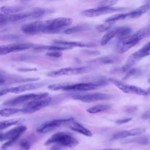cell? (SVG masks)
<instances>
[{
  "mask_svg": "<svg viewBox=\"0 0 150 150\" xmlns=\"http://www.w3.org/2000/svg\"><path fill=\"white\" fill-rule=\"evenodd\" d=\"M121 60V58L115 56H107L96 58L91 60L90 63H100V64H114L118 63Z\"/></svg>",
  "mask_w": 150,
  "mask_h": 150,
  "instance_id": "21",
  "label": "cell"
},
{
  "mask_svg": "<svg viewBox=\"0 0 150 150\" xmlns=\"http://www.w3.org/2000/svg\"><path fill=\"white\" fill-rule=\"evenodd\" d=\"M118 2L117 1L114 0H108V1H103L98 3V6L103 7H112L114 5H115Z\"/></svg>",
  "mask_w": 150,
  "mask_h": 150,
  "instance_id": "32",
  "label": "cell"
},
{
  "mask_svg": "<svg viewBox=\"0 0 150 150\" xmlns=\"http://www.w3.org/2000/svg\"><path fill=\"white\" fill-rule=\"evenodd\" d=\"M114 23H111V22H105L103 24L98 25L96 27V29L100 32H105L109 29H111V28L113 25Z\"/></svg>",
  "mask_w": 150,
  "mask_h": 150,
  "instance_id": "31",
  "label": "cell"
},
{
  "mask_svg": "<svg viewBox=\"0 0 150 150\" xmlns=\"http://www.w3.org/2000/svg\"><path fill=\"white\" fill-rule=\"evenodd\" d=\"M101 150H122L120 148H107V149H104Z\"/></svg>",
  "mask_w": 150,
  "mask_h": 150,
  "instance_id": "38",
  "label": "cell"
},
{
  "mask_svg": "<svg viewBox=\"0 0 150 150\" xmlns=\"http://www.w3.org/2000/svg\"><path fill=\"white\" fill-rule=\"evenodd\" d=\"M112 97V95L106 93H90L86 94L74 95L72 98L76 100H79L85 103H91L98 101H103L110 100Z\"/></svg>",
  "mask_w": 150,
  "mask_h": 150,
  "instance_id": "16",
  "label": "cell"
},
{
  "mask_svg": "<svg viewBox=\"0 0 150 150\" xmlns=\"http://www.w3.org/2000/svg\"><path fill=\"white\" fill-rule=\"evenodd\" d=\"M51 100V97H47L46 98L32 100L25 104L24 107L21 108L22 113L32 114L39 111L40 110L47 106L50 104Z\"/></svg>",
  "mask_w": 150,
  "mask_h": 150,
  "instance_id": "10",
  "label": "cell"
},
{
  "mask_svg": "<svg viewBox=\"0 0 150 150\" xmlns=\"http://www.w3.org/2000/svg\"><path fill=\"white\" fill-rule=\"evenodd\" d=\"M19 146L21 148L23 149L24 150H28L30 147V143L29 141L26 139H22L20 141Z\"/></svg>",
  "mask_w": 150,
  "mask_h": 150,
  "instance_id": "33",
  "label": "cell"
},
{
  "mask_svg": "<svg viewBox=\"0 0 150 150\" xmlns=\"http://www.w3.org/2000/svg\"><path fill=\"white\" fill-rule=\"evenodd\" d=\"M150 54V41L144 45L141 48L131 54L126 60L124 64L121 67L122 71H128L132 69L133 66H134L141 59L148 56Z\"/></svg>",
  "mask_w": 150,
  "mask_h": 150,
  "instance_id": "6",
  "label": "cell"
},
{
  "mask_svg": "<svg viewBox=\"0 0 150 150\" xmlns=\"http://www.w3.org/2000/svg\"><path fill=\"white\" fill-rule=\"evenodd\" d=\"M123 144H129V143H137L141 145H147L149 143V138L147 136H141L138 137H135L134 138H127L121 141Z\"/></svg>",
  "mask_w": 150,
  "mask_h": 150,
  "instance_id": "24",
  "label": "cell"
},
{
  "mask_svg": "<svg viewBox=\"0 0 150 150\" xmlns=\"http://www.w3.org/2000/svg\"><path fill=\"white\" fill-rule=\"evenodd\" d=\"M5 83V79L3 77L2 78L0 79V86L2 85L3 84H4Z\"/></svg>",
  "mask_w": 150,
  "mask_h": 150,
  "instance_id": "37",
  "label": "cell"
},
{
  "mask_svg": "<svg viewBox=\"0 0 150 150\" xmlns=\"http://www.w3.org/2000/svg\"><path fill=\"white\" fill-rule=\"evenodd\" d=\"M43 84L42 83H29L23 84H21L17 86L10 87H9V93H21L27 91L35 90L39 88L40 87L43 86Z\"/></svg>",
  "mask_w": 150,
  "mask_h": 150,
  "instance_id": "17",
  "label": "cell"
},
{
  "mask_svg": "<svg viewBox=\"0 0 150 150\" xmlns=\"http://www.w3.org/2000/svg\"><path fill=\"white\" fill-rule=\"evenodd\" d=\"M50 150H61L59 147H53L52 149H51Z\"/></svg>",
  "mask_w": 150,
  "mask_h": 150,
  "instance_id": "39",
  "label": "cell"
},
{
  "mask_svg": "<svg viewBox=\"0 0 150 150\" xmlns=\"http://www.w3.org/2000/svg\"><path fill=\"white\" fill-rule=\"evenodd\" d=\"M74 120L72 118L64 119H56L47 121L36 128V131L40 134H46L51 132L56 128L64 125H67L69 122Z\"/></svg>",
  "mask_w": 150,
  "mask_h": 150,
  "instance_id": "13",
  "label": "cell"
},
{
  "mask_svg": "<svg viewBox=\"0 0 150 150\" xmlns=\"http://www.w3.org/2000/svg\"><path fill=\"white\" fill-rule=\"evenodd\" d=\"M110 108V105L108 104H98L88 108L86 111L90 114H96L100 112L104 111Z\"/></svg>",
  "mask_w": 150,
  "mask_h": 150,
  "instance_id": "28",
  "label": "cell"
},
{
  "mask_svg": "<svg viewBox=\"0 0 150 150\" xmlns=\"http://www.w3.org/2000/svg\"><path fill=\"white\" fill-rule=\"evenodd\" d=\"M145 132V129L143 128H135L129 130L121 131L115 133L112 136V139H124L129 137L140 135Z\"/></svg>",
  "mask_w": 150,
  "mask_h": 150,
  "instance_id": "18",
  "label": "cell"
},
{
  "mask_svg": "<svg viewBox=\"0 0 150 150\" xmlns=\"http://www.w3.org/2000/svg\"><path fill=\"white\" fill-rule=\"evenodd\" d=\"M46 12L47 11L45 9L38 8L23 13H17L5 16H1L0 17V26L38 19L45 15Z\"/></svg>",
  "mask_w": 150,
  "mask_h": 150,
  "instance_id": "3",
  "label": "cell"
},
{
  "mask_svg": "<svg viewBox=\"0 0 150 150\" xmlns=\"http://www.w3.org/2000/svg\"><path fill=\"white\" fill-rule=\"evenodd\" d=\"M4 77V76H3L1 73H0V79L2 78V77Z\"/></svg>",
  "mask_w": 150,
  "mask_h": 150,
  "instance_id": "40",
  "label": "cell"
},
{
  "mask_svg": "<svg viewBox=\"0 0 150 150\" xmlns=\"http://www.w3.org/2000/svg\"><path fill=\"white\" fill-rule=\"evenodd\" d=\"M72 22L70 18L59 17L45 21H36L23 25L22 31L27 35H37L40 33H54L62 28L69 26Z\"/></svg>",
  "mask_w": 150,
  "mask_h": 150,
  "instance_id": "1",
  "label": "cell"
},
{
  "mask_svg": "<svg viewBox=\"0 0 150 150\" xmlns=\"http://www.w3.org/2000/svg\"><path fill=\"white\" fill-rule=\"evenodd\" d=\"M150 35V28H142L136 32L120 39L117 46V52L123 53L137 45L141 40Z\"/></svg>",
  "mask_w": 150,
  "mask_h": 150,
  "instance_id": "2",
  "label": "cell"
},
{
  "mask_svg": "<svg viewBox=\"0 0 150 150\" xmlns=\"http://www.w3.org/2000/svg\"><path fill=\"white\" fill-rule=\"evenodd\" d=\"M35 45L32 43H15L0 46V56L34 48Z\"/></svg>",
  "mask_w": 150,
  "mask_h": 150,
  "instance_id": "15",
  "label": "cell"
},
{
  "mask_svg": "<svg viewBox=\"0 0 150 150\" xmlns=\"http://www.w3.org/2000/svg\"><path fill=\"white\" fill-rule=\"evenodd\" d=\"M109 81L124 93L134 94L139 96L148 95L146 90L139 87L125 84L124 82L114 78L109 79Z\"/></svg>",
  "mask_w": 150,
  "mask_h": 150,
  "instance_id": "12",
  "label": "cell"
},
{
  "mask_svg": "<svg viewBox=\"0 0 150 150\" xmlns=\"http://www.w3.org/2000/svg\"><path fill=\"white\" fill-rule=\"evenodd\" d=\"M23 121L21 119H10L0 121V130L8 128L12 125H15L21 123Z\"/></svg>",
  "mask_w": 150,
  "mask_h": 150,
  "instance_id": "26",
  "label": "cell"
},
{
  "mask_svg": "<svg viewBox=\"0 0 150 150\" xmlns=\"http://www.w3.org/2000/svg\"><path fill=\"white\" fill-rule=\"evenodd\" d=\"M149 10H150V2H148L145 4L142 5V6H140L133 11L128 12L129 18H138Z\"/></svg>",
  "mask_w": 150,
  "mask_h": 150,
  "instance_id": "22",
  "label": "cell"
},
{
  "mask_svg": "<svg viewBox=\"0 0 150 150\" xmlns=\"http://www.w3.org/2000/svg\"><path fill=\"white\" fill-rule=\"evenodd\" d=\"M132 29L126 26H120L111 28L108 32L104 35L100 40V44L102 46L105 45L115 37H118L121 39L129 35Z\"/></svg>",
  "mask_w": 150,
  "mask_h": 150,
  "instance_id": "9",
  "label": "cell"
},
{
  "mask_svg": "<svg viewBox=\"0 0 150 150\" xmlns=\"http://www.w3.org/2000/svg\"><path fill=\"white\" fill-rule=\"evenodd\" d=\"M125 8H118V7H103L98 6L97 8L87 9L81 12V14L83 16L87 17H96L100 15H103L107 13H111L113 12H120L125 10Z\"/></svg>",
  "mask_w": 150,
  "mask_h": 150,
  "instance_id": "14",
  "label": "cell"
},
{
  "mask_svg": "<svg viewBox=\"0 0 150 150\" xmlns=\"http://www.w3.org/2000/svg\"><path fill=\"white\" fill-rule=\"evenodd\" d=\"M131 120V118H122L120 120H118L116 121V123L118 124H125Z\"/></svg>",
  "mask_w": 150,
  "mask_h": 150,
  "instance_id": "35",
  "label": "cell"
},
{
  "mask_svg": "<svg viewBox=\"0 0 150 150\" xmlns=\"http://www.w3.org/2000/svg\"><path fill=\"white\" fill-rule=\"evenodd\" d=\"M8 93H9V87L0 89V97L6 95Z\"/></svg>",
  "mask_w": 150,
  "mask_h": 150,
  "instance_id": "36",
  "label": "cell"
},
{
  "mask_svg": "<svg viewBox=\"0 0 150 150\" xmlns=\"http://www.w3.org/2000/svg\"><path fill=\"white\" fill-rule=\"evenodd\" d=\"M90 27L88 25L83 24V25H79L70 28H68L66 30H64V33L65 34H72V33H78L80 32H83L84 30L89 29Z\"/></svg>",
  "mask_w": 150,
  "mask_h": 150,
  "instance_id": "27",
  "label": "cell"
},
{
  "mask_svg": "<svg viewBox=\"0 0 150 150\" xmlns=\"http://www.w3.org/2000/svg\"><path fill=\"white\" fill-rule=\"evenodd\" d=\"M37 50H49V51H61L64 50H69L71 49L70 47H65V46H61L57 45H35V47L33 48Z\"/></svg>",
  "mask_w": 150,
  "mask_h": 150,
  "instance_id": "25",
  "label": "cell"
},
{
  "mask_svg": "<svg viewBox=\"0 0 150 150\" xmlns=\"http://www.w3.org/2000/svg\"><path fill=\"white\" fill-rule=\"evenodd\" d=\"M23 8L21 6H4L0 7V17L19 13Z\"/></svg>",
  "mask_w": 150,
  "mask_h": 150,
  "instance_id": "23",
  "label": "cell"
},
{
  "mask_svg": "<svg viewBox=\"0 0 150 150\" xmlns=\"http://www.w3.org/2000/svg\"><path fill=\"white\" fill-rule=\"evenodd\" d=\"M104 83H80L72 84H50L48 88L53 91H87L93 90L97 87L104 85Z\"/></svg>",
  "mask_w": 150,
  "mask_h": 150,
  "instance_id": "4",
  "label": "cell"
},
{
  "mask_svg": "<svg viewBox=\"0 0 150 150\" xmlns=\"http://www.w3.org/2000/svg\"><path fill=\"white\" fill-rule=\"evenodd\" d=\"M127 18H129V14L128 13H119V14H115L114 15L109 18H108L105 20V22H111V23H114L116 21L124 20Z\"/></svg>",
  "mask_w": 150,
  "mask_h": 150,
  "instance_id": "30",
  "label": "cell"
},
{
  "mask_svg": "<svg viewBox=\"0 0 150 150\" xmlns=\"http://www.w3.org/2000/svg\"><path fill=\"white\" fill-rule=\"evenodd\" d=\"M47 97H49V94L47 93H29L26 94H22L6 101L4 103L3 105L8 107H13L22 104H26L34 100L46 98Z\"/></svg>",
  "mask_w": 150,
  "mask_h": 150,
  "instance_id": "8",
  "label": "cell"
},
{
  "mask_svg": "<svg viewBox=\"0 0 150 150\" xmlns=\"http://www.w3.org/2000/svg\"><path fill=\"white\" fill-rule=\"evenodd\" d=\"M46 55L49 57H54V58H58L62 56V53L59 51H50L46 53Z\"/></svg>",
  "mask_w": 150,
  "mask_h": 150,
  "instance_id": "34",
  "label": "cell"
},
{
  "mask_svg": "<svg viewBox=\"0 0 150 150\" xmlns=\"http://www.w3.org/2000/svg\"><path fill=\"white\" fill-rule=\"evenodd\" d=\"M26 127L25 125H19L5 133H2L1 141H6L1 146L2 149H6L15 144L19 137L26 131Z\"/></svg>",
  "mask_w": 150,
  "mask_h": 150,
  "instance_id": "7",
  "label": "cell"
},
{
  "mask_svg": "<svg viewBox=\"0 0 150 150\" xmlns=\"http://www.w3.org/2000/svg\"><path fill=\"white\" fill-rule=\"evenodd\" d=\"M90 70L89 67H65L50 71L47 74L50 77H59L64 76H71L83 74Z\"/></svg>",
  "mask_w": 150,
  "mask_h": 150,
  "instance_id": "11",
  "label": "cell"
},
{
  "mask_svg": "<svg viewBox=\"0 0 150 150\" xmlns=\"http://www.w3.org/2000/svg\"><path fill=\"white\" fill-rule=\"evenodd\" d=\"M54 43L57 46H65L72 49L74 47H93L96 46L93 43H85L81 42H74V41H63V40H55Z\"/></svg>",
  "mask_w": 150,
  "mask_h": 150,
  "instance_id": "19",
  "label": "cell"
},
{
  "mask_svg": "<svg viewBox=\"0 0 150 150\" xmlns=\"http://www.w3.org/2000/svg\"><path fill=\"white\" fill-rule=\"evenodd\" d=\"M22 112L21 108H5L0 110V116L1 117H9L18 113Z\"/></svg>",
  "mask_w": 150,
  "mask_h": 150,
  "instance_id": "29",
  "label": "cell"
},
{
  "mask_svg": "<svg viewBox=\"0 0 150 150\" xmlns=\"http://www.w3.org/2000/svg\"><path fill=\"white\" fill-rule=\"evenodd\" d=\"M56 144L64 147L73 148L78 144V140L69 133L59 132L52 135L44 144L45 145Z\"/></svg>",
  "mask_w": 150,
  "mask_h": 150,
  "instance_id": "5",
  "label": "cell"
},
{
  "mask_svg": "<svg viewBox=\"0 0 150 150\" xmlns=\"http://www.w3.org/2000/svg\"><path fill=\"white\" fill-rule=\"evenodd\" d=\"M67 125L71 129L76 132H79L85 136H87V137L92 136V133L89 129H88L87 128H86V127H84L83 125L79 124V122L74 121V120L69 122Z\"/></svg>",
  "mask_w": 150,
  "mask_h": 150,
  "instance_id": "20",
  "label": "cell"
}]
</instances>
